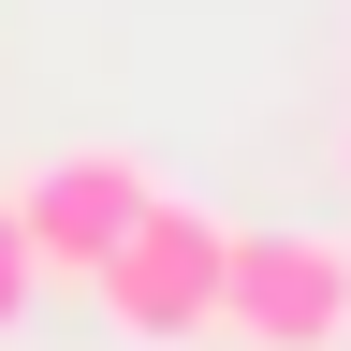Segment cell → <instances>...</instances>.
Returning <instances> with one entry per match:
<instances>
[{"mask_svg":"<svg viewBox=\"0 0 351 351\" xmlns=\"http://www.w3.org/2000/svg\"><path fill=\"white\" fill-rule=\"evenodd\" d=\"M234 351H351V234H249L234 219V293H219Z\"/></svg>","mask_w":351,"mask_h":351,"instance_id":"obj_2","label":"cell"},{"mask_svg":"<svg viewBox=\"0 0 351 351\" xmlns=\"http://www.w3.org/2000/svg\"><path fill=\"white\" fill-rule=\"evenodd\" d=\"M337 161H351V147H337Z\"/></svg>","mask_w":351,"mask_h":351,"instance_id":"obj_5","label":"cell"},{"mask_svg":"<svg viewBox=\"0 0 351 351\" xmlns=\"http://www.w3.org/2000/svg\"><path fill=\"white\" fill-rule=\"evenodd\" d=\"M88 293H103V322H117L132 351H205V337H219V293H234V219L191 205V191H161Z\"/></svg>","mask_w":351,"mask_h":351,"instance_id":"obj_1","label":"cell"},{"mask_svg":"<svg viewBox=\"0 0 351 351\" xmlns=\"http://www.w3.org/2000/svg\"><path fill=\"white\" fill-rule=\"evenodd\" d=\"M0 205L29 219L44 278H103V263H117V234H132V219L161 205V176L132 161V147H59V161H29V176H15Z\"/></svg>","mask_w":351,"mask_h":351,"instance_id":"obj_3","label":"cell"},{"mask_svg":"<svg viewBox=\"0 0 351 351\" xmlns=\"http://www.w3.org/2000/svg\"><path fill=\"white\" fill-rule=\"evenodd\" d=\"M29 293H44V249H29V219H15V205H0V337H15V322H29Z\"/></svg>","mask_w":351,"mask_h":351,"instance_id":"obj_4","label":"cell"}]
</instances>
